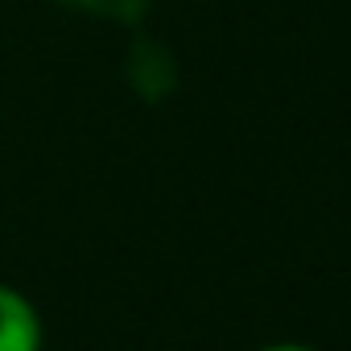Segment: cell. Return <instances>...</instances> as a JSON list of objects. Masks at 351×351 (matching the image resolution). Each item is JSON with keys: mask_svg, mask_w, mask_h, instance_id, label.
I'll return each instance as SVG.
<instances>
[{"mask_svg": "<svg viewBox=\"0 0 351 351\" xmlns=\"http://www.w3.org/2000/svg\"><path fill=\"white\" fill-rule=\"evenodd\" d=\"M0 351H38V318L25 298L0 285Z\"/></svg>", "mask_w": 351, "mask_h": 351, "instance_id": "1", "label": "cell"}, {"mask_svg": "<svg viewBox=\"0 0 351 351\" xmlns=\"http://www.w3.org/2000/svg\"><path fill=\"white\" fill-rule=\"evenodd\" d=\"M75 9L87 13H104V17H120V21H136L145 13V0H66Z\"/></svg>", "mask_w": 351, "mask_h": 351, "instance_id": "2", "label": "cell"}, {"mask_svg": "<svg viewBox=\"0 0 351 351\" xmlns=\"http://www.w3.org/2000/svg\"><path fill=\"white\" fill-rule=\"evenodd\" d=\"M273 351H302V347H273Z\"/></svg>", "mask_w": 351, "mask_h": 351, "instance_id": "3", "label": "cell"}]
</instances>
